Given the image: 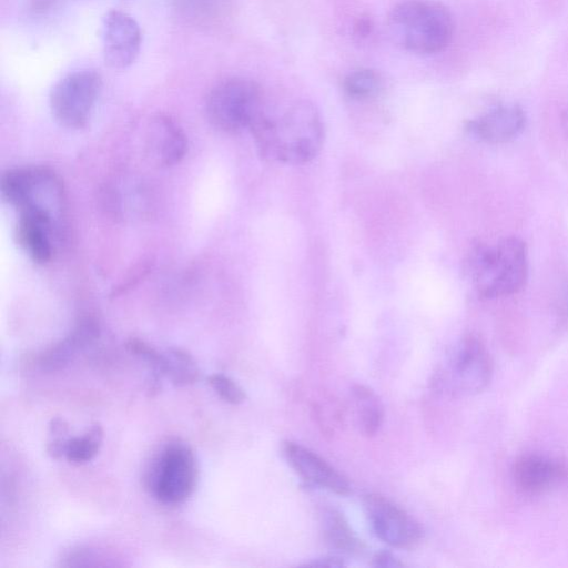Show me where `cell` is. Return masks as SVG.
Returning <instances> with one entry per match:
<instances>
[{"instance_id":"cell-18","label":"cell","mask_w":568,"mask_h":568,"mask_svg":"<svg viewBox=\"0 0 568 568\" xmlns=\"http://www.w3.org/2000/svg\"><path fill=\"white\" fill-rule=\"evenodd\" d=\"M357 407L361 430L366 436L375 435L383 423V405L367 386L355 385L352 389Z\"/></svg>"},{"instance_id":"cell-3","label":"cell","mask_w":568,"mask_h":568,"mask_svg":"<svg viewBox=\"0 0 568 568\" xmlns=\"http://www.w3.org/2000/svg\"><path fill=\"white\" fill-rule=\"evenodd\" d=\"M393 41L416 54L443 51L454 32L449 10L434 0H407L395 6L387 19Z\"/></svg>"},{"instance_id":"cell-12","label":"cell","mask_w":568,"mask_h":568,"mask_svg":"<svg viewBox=\"0 0 568 568\" xmlns=\"http://www.w3.org/2000/svg\"><path fill=\"white\" fill-rule=\"evenodd\" d=\"M567 476L568 469L562 463L539 454L523 455L513 466L515 485L531 495L549 490Z\"/></svg>"},{"instance_id":"cell-8","label":"cell","mask_w":568,"mask_h":568,"mask_svg":"<svg viewBox=\"0 0 568 568\" xmlns=\"http://www.w3.org/2000/svg\"><path fill=\"white\" fill-rule=\"evenodd\" d=\"M493 375V362L484 343L474 335L463 337L453 348L443 373V384L453 395L481 392Z\"/></svg>"},{"instance_id":"cell-11","label":"cell","mask_w":568,"mask_h":568,"mask_svg":"<svg viewBox=\"0 0 568 568\" xmlns=\"http://www.w3.org/2000/svg\"><path fill=\"white\" fill-rule=\"evenodd\" d=\"M283 454L290 466L303 480L337 495L351 493L347 478L307 447L294 442H285Z\"/></svg>"},{"instance_id":"cell-1","label":"cell","mask_w":568,"mask_h":568,"mask_svg":"<svg viewBox=\"0 0 568 568\" xmlns=\"http://www.w3.org/2000/svg\"><path fill=\"white\" fill-rule=\"evenodd\" d=\"M250 131L265 159L284 164L310 162L318 154L324 142L321 114L306 100L293 101L275 112L264 106Z\"/></svg>"},{"instance_id":"cell-4","label":"cell","mask_w":568,"mask_h":568,"mask_svg":"<svg viewBox=\"0 0 568 568\" xmlns=\"http://www.w3.org/2000/svg\"><path fill=\"white\" fill-rule=\"evenodd\" d=\"M1 195L20 213H36L55 221L61 211L63 186L48 166H19L3 172Z\"/></svg>"},{"instance_id":"cell-22","label":"cell","mask_w":568,"mask_h":568,"mask_svg":"<svg viewBox=\"0 0 568 568\" xmlns=\"http://www.w3.org/2000/svg\"><path fill=\"white\" fill-rule=\"evenodd\" d=\"M125 348L151 366L155 385L162 376H165V355L159 353L149 343L138 337H131L126 341Z\"/></svg>"},{"instance_id":"cell-21","label":"cell","mask_w":568,"mask_h":568,"mask_svg":"<svg viewBox=\"0 0 568 568\" xmlns=\"http://www.w3.org/2000/svg\"><path fill=\"white\" fill-rule=\"evenodd\" d=\"M343 89L352 99L367 100L374 98L382 89V78L375 70L356 69L344 78Z\"/></svg>"},{"instance_id":"cell-13","label":"cell","mask_w":568,"mask_h":568,"mask_svg":"<svg viewBox=\"0 0 568 568\" xmlns=\"http://www.w3.org/2000/svg\"><path fill=\"white\" fill-rule=\"evenodd\" d=\"M146 148L160 166L178 164L187 152V139L182 128L169 115L153 116L146 130Z\"/></svg>"},{"instance_id":"cell-27","label":"cell","mask_w":568,"mask_h":568,"mask_svg":"<svg viewBox=\"0 0 568 568\" xmlns=\"http://www.w3.org/2000/svg\"><path fill=\"white\" fill-rule=\"evenodd\" d=\"M372 29V23L369 19H359L355 24L356 33L361 37H366L369 34Z\"/></svg>"},{"instance_id":"cell-17","label":"cell","mask_w":568,"mask_h":568,"mask_svg":"<svg viewBox=\"0 0 568 568\" xmlns=\"http://www.w3.org/2000/svg\"><path fill=\"white\" fill-rule=\"evenodd\" d=\"M322 527L325 541L333 548L347 554L363 550L362 540L352 530L346 518L335 509H325L322 514Z\"/></svg>"},{"instance_id":"cell-10","label":"cell","mask_w":568,"mask_h":568,"mask_svg":"<svg viewBox=\"0 0 568 568\" xmlns=\"http://www.w3.org/2000/svg\"><path fill=\"white\" fill-rule=\"evenodd\" d=\"M142 34L136 20L121 10H110L103 19L102 47L105 63L113 69L131 65L139 55Z\"/></svg>"},{"instance_id":"cell-6","label":"cell","mask_w":568,"mask_h":568,"mask_svg":"<svg viewBox=\"0 0 568 568\" xmlns=\"http://www.w3.org/2000/svg\"><path fill=\"white\" fill-rule=\"evenodd\" d=\"M197 464L192 448L182 442L169 443L155 458L148 476L154 497L165 505H179L194 491Z\"/></svg>"},{"instance_id":"cell-20","label":"cell","mask_w":568,"mask_h":568,"mask_svg":"<svg viewBox=\"0 0 568 568\" xmlns=\"http://www.w3.org/2000/svg\"><path fill=\"white\" fill-rule=\"evenodd\" d=\"M103 435L102 426L99 423L92 424L82 436L70 438L64 457L74 464L90 462L100 450Z\"/></svg>"},{"instance_id":"cell-9","label":"cell","mask_w":568,"mask_h":568,"mask_svg":"<svg viewBox=\"0 0 568 568\" xmlns=\"http://www.w3.org/2000/svg\"><path fill=\"white\" fill-rule=\"evenodd\" d=\"M364 508L375 535L396 548H414L422 539L419 524L403 508L379 494H368Z\"/></svg>"},{"instance_id":"cell-15","label":"cell","mask_w":568,"mask_h":568,"mask_svg":"<svg viewBox=\"0 0 568 568\" xmlns=\"http://www.w3.org/2000/svg\"><path fill=\"white\" fill-rule=\"evenodd\" d=\"M99 335L100 327L95 318L82 317L63 341L38 354L34 358L36 364L43 371H59L68 365L77 352L91 345Z\"/></svg>"},{"instance_id":"cell-19","label":"cell","mask_w":568,"mask_h":568,"mask_svg":"<svg viewBox=\"0 0 568 568\" xmlns=\"http://www.w3.org/2000/svg\"><path fill=\"white\" fill-rule=\"evenodd\" d=\"M165 376L175 386H187L197 382L200 371L193 356L183 348H169L165 353Z\"/></svg>"},{"instance_id":"cell-7","label":"cell","mask_w":568,"mask_h":568,"mask_svg":"<svg viewBox=\"0 0 568 568\" xmlns=\"http://www.w3.org/2000/svg\"><path fill=\"white\" fill-rule=\"evenodd\" d=\"M102 88L94 70H78L60 79L50 92V109L54 119L69 129L87 125Z\"/></svg>"},{"instance_id":"cell-2","label":"cell","mask_w":568,"mask_h":568,"mask_svg":"<svg viewBox=\"0 0 568 568\" xmlns=\"http://www.w3.org/2000/svg\"><path fill=\"white\" fill-rule=\"evenodd\" d=\"M467 273L475 291L485 298L519 292L528 278V253L525 243L509 236L489 244L475 245L467 257Z\"/></svg>"},{"instance_id":"cell-25","label":"cell","mask_w":568,"mask_h":568,"mask_svg":"<svg viewBox=\"0 0 568 568\" xmlns=\"http://www.w3.org/2000/svg\"><path fill=\"white\" fill-rule=\"evenodd\" d=\"M373 566L375 567H402L403 564L390 552L381 551L373 557Z\"/></svg>"},{"instance_id":"cell-14","label":"cell","mask_w":568,"mask_h":568,"mask_svg":"<svg viewBox=\"0 0 568 568\" xmlns=\"http://www.w3.org/2000/svg\"><path fill=\"white\" fill-rule=\"evenodd\" d=\"M526 115L516 104L497 106L466 124V130L476 139L490 143H505L515 139L524 129Z\"/></svg>"},{"instance_id":"cell-26","label":"cell","mask_w":568,"mask_h":568,"mask_svg":"<svg viewBox=\"0 0 568 568\" xmlns=\"http://www.w3.org/2000/svg\"><path fill=\"white\" fill-rule=\"evenodd\" d=\"M307 566L341 567V566H343V561L336 557H325V558H320L311 564H307Z\"/></svg>"},{"instance_id":"cell-24","label":"cell","mask_w":568,"mask_h":568,"mask_svg":"<svg viewBox=\"0 0 568 568\" xmlns=\"http://www.w3.org/2000/svg\"><path fill=\"white\" fill-rule=\"evenodd\" d=\"M206 381L219 397L229 404L239 405L246 398L243 388L232 378L223 374H212Z\"/></svg>"},{"instance_id":"cell-23","label":"cell","mask_w":568,"mask_h":568,"mask_svg":"<svg viewBox=\"0 0 568 568\" xmlns=\"http://www.w3.org/2000/svg\"><path fill=\"white\" fill-rule=\"evenodd\" d=\"M70 438L68 423L61 417H53L49 423L45 446L47 454L53 459H59L62 456H65Z\"/></svg>"},{"instance_id":"cell-16","label":"cell","mask_w":568,"mask_h":568,"mask_svg":"<svg viewBox=\"0 0 568 568\" xmlns=\"http://www.w3.org/2000/svg\"><path fill=\"white\" fill-rule=\"evenodd\" d=\"M53 223L54 221L51 219L36 213H20L19 215L16 226L17 242L38 264H44L52 257Z\"/></svg>"},{"instance_id":"cell-5","label":"cell","mask_w":568,"mask_h":568,"mask_svg":"<svg viewBox=\"0 0 568 568\" xmlns=\"http://www.w3.org/2000/svg\"><path fill=\"white\" fill-rule=\"evenodd\" d=\"M264 106L261 87L244 77L220 81L211 89L205 102L211 124L226 133L250 130Z\"/></svg>"}]
</instances>
